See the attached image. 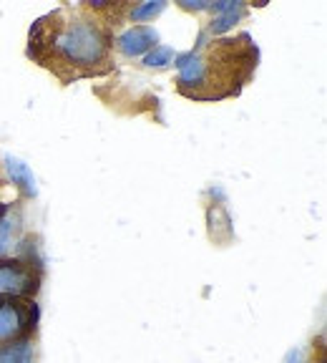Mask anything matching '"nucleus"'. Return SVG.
Here are the masks:
<instances>
[{
  "mask_svg": "<svg viewBox=\"0 0 327 363\" xmlns=\"http://www.w3.org/2000/svg\"><path fill=\"white\" fill-rule=\"evenodd\" d=\"M30 361H33V338L0 346V363H30Z\"/></svg>",
  "mask_w": 327,
  "mask_h": 363,
  "instance_id": "obj_7",
  "label": "nucleus"
},
{
  "mask_svg": "<svg viewBox=\"0 0 327 363\" xmlns=\"http://www.w3.org/2000/svg\"><path fill=\"white\" fill-rule=\"evenodd\" d=\"M3 212H6V210H0V217H3Z\"/></svg>",
  "mask_w": 327,
  "mask_h": 363,
  "instance_id": "obj_11",
  "label": "nucleus"
},
{
  "mask_svg": "<svg viewBox=\"0 0 327 363\" xmlns=\"http://www.w3.org/2000/svg\"><path fill=\"white\" fill-rule=\"evenodd\" d=\"M174 58V51L171 48H166V45H156L154 51H149L147 53V58H144V66H149V68H161V66H166V63Z\"/></svg>",
  "mask_w": 327,
  "mask_h": 363,
  "instance_id": "obj_10",
  "label": "nucleus"
},
{
  "mask_svg": "<svg viewBox=\"0 0 327 363\" xmlns=\"http://www.w3.org/2000/svg\"><path fill=\"white\" fill-rule=\"evenodd\" d=\"M156 30L149 28V26H134V28H129L126 33H121L119 38H116V48H119L124 56L134 58V56H144V53H149L151 48H156Z\"/></svg>",
  "mask_w": 327,
  "mask_h": 363,
  "instance_id": "obj_5",
  "label": "nucleus"
},
{
  "mask_svg": "<svg viewBox=\"0 0 327 363\" xmlns=\"http://www.w3.org/2000/svg\"><path fill=\"white\" fill-rule=\"evenodd\" d=\"M212 11L222 13V16H217L214 21L209 23V30H212V33H224L226 28H231V23H237L239 18L244 16L242 3H214Z\"/></svg>",
  "mask_w": 327,
  "mask_h": 363,
  "instance_id": "obj_6",
  "label": "nucleus"
},
{
  "mask_svg": "<svg viewBox=\"0 0 327 363\" xmlns=\"http://www.w3.org/2000/svg\"><path fill=\"white\" fill-rule=\"evenodd\" d=\"M6 164H8V172H11L13 177V184H18V187L23 189V192L28 194H35V182H33V174H30V169L23 162H18V159L8 157L6 159Z\"/></svg>",
  "mask_w": 327,
  "mask_h": 363,
  "instance_id": "obj_8",
  "label": "nucleus"
},
{
  "mask_svg": "<svg viewBox=\"0 0 327 363\" xmlns=\"http://www.w3.org/2000/svg\"><path fill=\"white\" fill-rule=\"evenodd\" d=\"M38 306L25 298H0V346L35 338Z\"/></svg>",
  "mask_w": 327,
  "mask_h": 363,
  "instance_id": "obj_4",
  "label": "nucleus"
},
{
  "mask_svg": "<svg viewBox=\"0 0 327 363\" xmlns=\"http://www.w3.org/2000/svg\"><path fill=\"white\" fill-rule=\"evenodd\" d=\"M111 35L86 8L51 13L30 28L28 56L58 76L63 84L113 71Z\"/></svg>",
  "mask_w": 327,
  "mask_h": 363,
  "instance_id": "obj_1",
  "label": "nucleus"
},
{
  "mask_svg": "<svg viewBox=\"0 0 327 363\" xmlns=\"http://www.w3.org/2000/svg\"><path fill=\"white\" fill-rule=\"evenodd\" d=\"M257 45L247 33L199 45L176 61L179 91L194 101H219L237 96L257 68Z\"/></svg>",
  "mask_w": 327,
  "mask_h": 363,
  "instance_id": "obj_2",
  "label": "nucleus"
},
{
  "mask_svg": "<svg viewBox=\"0 0 327 363\" xmlns=\"http://www.w3.org/2000/svg\"><path fill=\"white\" fill-rule=\"evenodd\" d=\"M166 8V3H144V6H136V8H131V13H129V18L134 23H142V21H149V18H156L159 13Z\"/></svg>",
  "mask_w": 327,
  "mask_h": 363,
  "instance_id": "obj_9",
  "label": "nucleus"
},
{
  "mask_svg": "<svg viewBox=\"0 0 327 363\" xmlns=\"http://www.w3.org/2000/svg\"><path fill=\"white\" fill-rule=\"evenodd\" d=\"M43 270L28 257H0V298L35 301Z\"/></svg>",
  "mask_w": 327,
  "mask_h": 363,
  "instance_id": "obj_3",
  "label": "nucleus"
}]
</instances>
